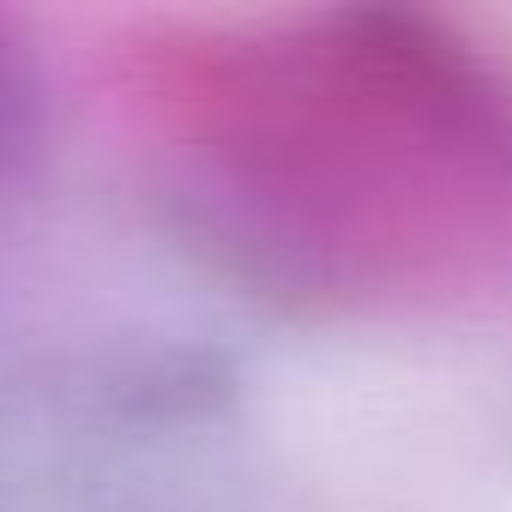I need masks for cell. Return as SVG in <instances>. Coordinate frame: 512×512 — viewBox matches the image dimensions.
Masks as SVG:
<instances>
[{
  "instance_id": "obj_1",
  "label": "cell",
  "mask_w": 512,
  "mask_h": 512,
  "mask_svg": "<svg viewBox=\"0 0 512 512\" xmlns=\"http://www.w3.org/2000/svg\"><path fill=\"white\" fill-rule=\"evenodd\" d=\"M205 422L163 380H55L0 410V512H181Z\"/></svg>"
}]
</instances>
